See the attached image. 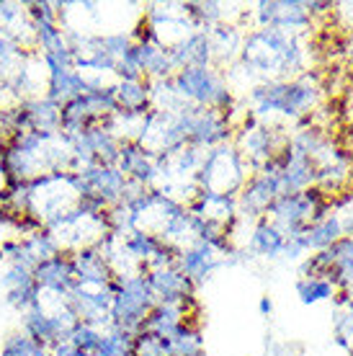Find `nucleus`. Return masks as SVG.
<instances>
[{"label":"nucleus","instance_id":"obj_19","mask_svg":"<svg viewBox=\"0 0 353 356\" xmlns=\"http://www.w3.org/2000/svg\"><path fill=\"white\" fill-rule=\"evenodd\" d=\"M170 57H173L176 72L183 70V67H206V65H212L214 54H212V44H209V34L206 31L188 34L181 44H176L170 49Z\"/></svg>","mask_w":353,"mask_h":356},{"label":"nucleus","instance_id":"obj_10","mask_svg":"<svg viewBox=\"0 0 353 356\" xmlns=\"http://www.w3.org/2000/svg\"><path fill=\"white\" fill-rule=\"evenodd\" d=\"M281 196L279 191V184H276V176L271 170L261 168L258 173L245 181V186L240 188L238 194V212L243 214H250V217H265L271 204H274L276 199Z\"/></svg>","mask_w":353,"mask_h":356},{"label":"nucleus","instance_id":"obj_27","mask_svg":"<svg viewBox=\"0 0 353 356\" xmlns=\"http://www.w3.org/2000/svg\"><path fill=\"white\" fill-rule=\"evenodd\" d=\"M258 310H261V315H271V312H274V302H271V297H268V294H263V297H261Z\"/></svg>","mask_w":353,"mask_h":356},{"label":"nucleus","instance_id":"obj_25","mask_svg":"<svg viewBox=\"0 0 353 356\" xmlns=\"http://www.w3.org/2000/svg\"><path fill=\"white\" fill-rule=\"evenodd\" d=\"M0 356H49V351H47L44 346H39L36 341H31L26 333L21 330V333H13V336L6 339Z\"/></svg>","mask_w":353,"mask_h":356},{"label":"nucleus","instance_id":"obj_13","mask_svg":"<svg viewBox=\"0 0 353 356\" xmlns=\"http://www.w3.org/2000/svg\"><path fill=\"white\" fill-rule=\"evenodd\" d=\"M60 111L54 101L47 96H26L18 101V116L24 132H39V134H57L60 132Z\"/></svg>","mask_w":353,"mask_h":356},{"label":"nucleus","instance_id":"obj_7","mask_svg":"<svg viewBox=\"0 0 353 356\" xmlns=\"http://www.w3.org/2000/svg\"><path fill=\"white\" fill-rule=\"evenodd\" d=\"M302 276H322L336 284L338 292L345 294V300H353V235L309 256Z\"/></svg>","mask_w":353,"mask_h":356},{"label":"nucleus","instance_id":"obj_6","mask_svg":"<svg viewBox=\"0 0 353 356\" xmlns=\"http://www.w3.org/2000/svg\"><path fill=\"white\" fill-rule=\"evenodd\" d=\"M327 212H330L327 194L318 186H309L304 191H297V194L279 196L274 204H271V209H268L271 222L284 235H297V232H302L312 222L322 220Z\"/></svg>","mask_w":353,"mask_h":356},{"label":"nucleus","instance_id":"obj_3","mask_svg":"<svg viewBox=\"0 0 353 356\" xmlns=\"http://www.w3.org/2000/svg\"><path fill=\"white\" fill-rule=\"evenodd\" d=\"M250 178L247 163L235 145H220L204 152V161L196 170V188L204 194L238 196Z\"/></svg>","mask_w":353,"mask_h":356},{"label":"nucleus","instance_id":"obj_20","mask_svg":"<svg viewBox=\"0 0 353 356\" xmlns=\"http://www.w3.org/2000/svg\"><path fill=\"white\" fill-rule=\"evenodd\" d=\"M116 106L124 114L145 116L152 108L150 96V81L147 78H137V81H116L114 83Z\"/></svg>","mask_w":353,"mask_h":356},{"label":"nucleus","instance_id":"obj_2","mask_svg":"<svg viewBox=\"0 0 353 356\" xmlns=\"http://www.w3.org/2000/svg\"><path fill=\"white\" fill-rule=\"evenodd\" d=\"M320 96V88L312 75H297V78H286V81H261L256 88L250 90V101H253V114L258 119L265 116H289V119H299L309 114V108H315Z\"/></svg>","mask_w":353,"mask_h":356},{"label":"nucleus","instance_id":"obj_4","mask_svg":"<svg viewBox=\"0 0 353 356\" xmlns=\"http://www.w3.org/2000/svg\"><path fill=\"white\" fill-rule=\"evenodd\" d=\"M158 305L145 274H116L114 302H111V328L124 333H140L145 318Z\"/></svg>","mask_w":353,"mask_h":356},{"label":"nucleus","instance_id":"obj_18","mask_svg":"<svg viewBox=\"0 0 353 356\" xmlns=\"http://www.w3.org/2000/svg\"><path fill=\"white\" fill-rule=\"evenodd\" d=\"M292 238L297 241V245L302 248V253H307V250L320 253V250L336 245V243L340 241V238H345V235H343V225H340V220H338L333 212H327L322 220L312 222L302 232L292 235Z\"/></svg>","mask_w":353,"mask_h":356},{"label":"nucleus","instance_id":"obj_26","mask_svg":"<svg viewBox=\"0 0 353 356\" xmlns=\"http://www.w3.org/2000/svg\"><path fill=\"white\" fill-rule=\"evenodd\" d=\"M336 343L351 351L353 346V300H345L336 310Z\"/></svg>","mask_w":353,"mask_h":356},{"label":"nucleus","instance_id":"obj_11","mask_svg":"<svg viewBox=\"0 0 353 356\" xmlns=\"http://www.w3.org/2000/svg\"><path fill=\"white\" fill-rule=\"evenodd\" d=\"M145 276H147V284H150L158 302L186 305L194 300V292H196L194 282L176 264L173 266H160V268H152V271H145Z\"/></svg>","mask_w":353,"mask_h":356},{"label":"nucleus","instance_id":"obj_8","mask_svg":"<svg viewBox=\"0 0 353 356\" xmlns=\"http://www.w3.org/2000/svg\"><path fill=\"white\" fill-rule=\"evenodd\" d=\"M256 21L261 29H279L286 34H297L309 29L312 16H309L307 3L302 0H268V3H258Z\"/></svg>","mask_w":353,"mask_h":356},{"label":"nucleus","instance_id":"obj_22","mask_svg":"<svg viewBox=\"0 0 353 356\" xmlns=\"http://www.w3.org/2000/svg\"><path fill=\"white\" fill-rule=\"evenodd\" d=\"M206 34H209V44H212V54L217 63H232L235 57H240V47H243L245 36L240 34L238 26L222 21L214 29H209Z\"/></svg>","mask_w":353,"mask_h":356},{"label":"nucleus","instance_id":"obj_23","mask_svg":"<svg viewBox=\"0 0 353 356\" xmlns=\"http://www.w3.org/2000/svg\"><path fill=\"white\" fill-rule=\"evenodd\" d=\"M165 356H204L202 330L194 323H183L181 328L165 339Z\"/></svg>","mask_w":353,"mask_h":356},{"label":"nucleus","instance_id":"obj_17","mask_svg":"<svg viewBox=\"0 0 353 356\" xmlns=\"http://www.w3.org/2000/svg\"><path fill=\"white\" fill-rule=\"evenodd\" d=\"M90 88L88 78L78 72L75 67H57V70H47V98L54 101L57 106L70 104L72 98L83 96Z\"/></svg>","mask_w":353,"mask_h":356},{"label":"nucleus","instance_id":"obj_15","mask_svg":"<svg viewBox=\"0 0 353 356\" xmlns=\"http://www.w3.org/2000/svg\"><path fill=\"white\" fill-rule=\"evenodd\" d=\"M116 168L122 170L126 181H134L142 186H150L158 181V158L145 150L140 143H122Z\"/></svg>","mask_w":353,"mask_h":356},{"label":"nucleus","instance_id":"obj_28","mask_svg":"<svg viewBox=\"0 0 353 356\" xmlns=\"http://www.w3.org/2000/svg\"><path fill=\"white\" fill-rule=\"evenodd\" d=\"M351 356H353V346H351Z\"/></svg>","mask_w":353,"mask_h":356},{"label":"nucleus","instance_id":"obj_1","mask_svg":"<svg viewBox=\"0 0 353 356\" xmlns=\"http://www.w3.org/2000/svg\"><path fill=\"white\" fill-rule=\"evenodd\" d=\"M240 63L263 81H286L304 70L307 57L297 34H286L279 29H256L243 39Z\"/></svg>","mask_w":353,"mask_h":356},{"label":"nucleus","instance_id":"obj_9","mask_svg":"<svg viewBox=\"0 0 353 356\" xmlns=\"http://www.w3.org/2000/svg\"><path fill=\"white\" fill-rule=\"evenodd\" d=\"M289 143L286 137H276V132L271 127L261 124L256 119H250L245 124V129L238 134V152L243 155L245 163H253L256 168H263L265 163L274 158L276 152L284 150V145Z\"/></svg>","mask_w":353,"mask_h":356},{"label":"nucleus","instance_id":"obj_24","mask_svg":"<svg viewBox=\"0 0 353 356\" xmlns=\"http://www.w3.org/2000/svg\"><path fill=\"white\" fill-rule=\"evenodd\" d=\"M336 284L322 279V276H302L297 282V297H299L302 305H318L325 302V300H336Z\"/></svg>","mask_w":353,"mask_h":356},{"label":"nucleus","instance_id":"obj_21","mask_svg":"<svg viewBox=\"0 0 353 356\" xmlns=\"http://www.w3.org/2000/svg\"><path fill=\"white\" fill-rule=\"evenodd\" d=\"M250 248L256 250L258 256L279 259V256H284V248H286V235L268 217H261L253 227V235H250Z\"/></svg>","mask_w":353,"mask_h":356},{"label":"nucleus","instance_id":"obj_12","mask_svg":"<svg viewBox=\"0 0 353 356\" xmlns=\"http://www.w3.org/2000/svg\"><path fill=\"white\" fill-rule=\"evenodd\" d=\"M227 253L230 250H222L217 245H209V243H194V245H188L178 253L176 266L194 282V286H199L212 276L214 268L222 266Z\"/></svg>","mask_w":353,"mask_h":356},{"label":"nucleus","instance_id":"obj_14","mask_svg":"<svg viewBox=\"0 0 353 356\" xmlns=\"http://www.w3.org/2000/svg\"><path fill=\"white\" fill-rule=\"evenodd\" d=\"M36 284L42 286V292L57 294V297H67L75 289V271H72V259L70 253H57L52 259L42 261L34 268Z\"/></svg>","mask_w":353,"mask_h":356},{"label":"nucleus","instance_id":"obj_16","mask_svg":"<svg viewBox=\"0 0 353 356\" xmlns=\"http://www.w3.org/2000/svg\"><path fill=\"white\" fill-rule=\"evenodd\" d=\"M72 271H75V282L88 286H106L114 282V268L108 264L106 253L93 245V248H80L70 253Z\"/></svg>","mask_w":353,"mask_h":356},{"label":"nucleus","instance_id":"obj_5","mask_svg":"<svg viewBox=\"0 0 353 356\" xmlns=\"http://www.w3.org/2000/svg\"><path fill=\"white\" fill-rule=\"evenodd\" d=\"M173 88L183 104L199 108H217V111H227L232 106V93L227 83L212 65L206 67H183L178 70L173 78Z\"/></svg>","mask_w":353,"mask_h":356}]
</instances>
